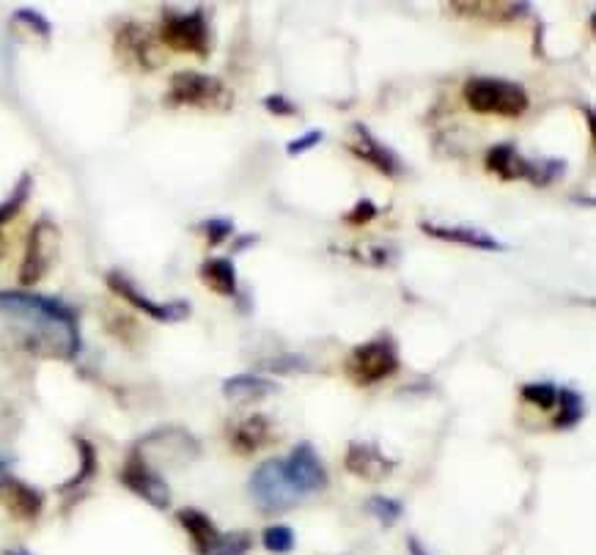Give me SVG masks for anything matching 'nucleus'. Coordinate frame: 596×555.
<instances>
[{
	"mask_svg": "<svg viewBox=\"0 0 596 555\" xmlns=\"http://www.w3.org/2000/svg\"><path fill=\"white\" fill-rule=\"evenodd\" d=\"M0 322L33 355L75 360L83 347L77 314L61 300L33 292H0Z\"/></svg>",
	"mask_w": 596,
	"mask_h": 555,
	"instance_id": "1",
	"label": "nucleus"
},
{
	"mask_svg": "<svg viewBox=\"0 0 596 555\" xmlns=\"http://www.w3.org/2000/svg\"><path fill=\"white\" fill-rule=\"evenodd\" d=\"M462 99L473 113L500 119H520L531 108L528 91L520 83L500 77H470L462 86Z\"/></svg>",
	"mask_w": 596,
	"mask_h": 555,
	"instance_id": "2",
	"label": "nucleus"
},
{
	"mask_svg": "<svg viewBox=\"0 0 596 555\" xmlns=\"http://www.w3.org/2000/svg\"><path fill=\"white\" fill-rule=\"evenodd\" d=\"M250 495L259 506L261 514H283L292 512L294 506L305 501L300 490L294 487V481L286 473V462L283 459H267L250 476Z\"/></svg>",
	"mask_w": 596,
	"mask_h": 555,
	"instance_id": "3",
	"label": "nucleus"
},
{
	"mask_svg": "<svg viewBox=\"0 0 596 555\" xmlns=\"http://www.w3.org/2000/svg\"><path fill=\"white\" fill-rule=\"evenodd\" d=\"M165 102L174 108H215L226 110L234 102V94L228 91L223 80L201 72H176L165 94Z\"/></svg>",
	"mask_w": 596,
	"mask_h": 555,
	"instance_id": "4",
	"label": "nucleus"
},
{
	"mask_svg": "<svg viewBox=\"0 0 596 555\" xmlns=\"http://www.w3.org/2000/svg\"><path fill=\"white\" fill-rule=\"evenodd\" d=\"M344 369L355 385L371 388V385H380L382 380H388L399 371V352L393 347L391 338H374V341H366V344H360L349 352Z\"/></svg>",
	"mask_w": 596,
	"mask_h": 555,
	"instance_id": "5",
	"label": "nucleus"
},
{
	"mask_svg": "<svg viewBox=\"0 0 596 555\" xmlns=\"http://www.w3.org/2000/svg\"><path fill=\"white\" fill-rule=\"evenodd\" d=\"M160 39H163L165 47H171L176 53L198 55V58H206L209 47H212L209 44V22H206V14L201 9L185 11V14L165 11Z\"/></svg>",
	"mask_w": 596,
	"mask_h": 555,
	"instance_id": "6",
	"label": "nucleus"
},
{
	"mask_svg": "<svg viewBox=\"0 0 596 555\" xmlns=\"http://www.w3.org/2000/svg\"><path fill=\"white\" fill-rule=\"evenodd\" d=\"M58 248H61V231L53 220H36L31 234H28V245H25V256L20 262V283L22 286H33L39 283L44 275L50 273V267L58 259Z\"/></svg>",
	"mask_w": 596,
	"mask_h": 555,
	"instance_id": "7",
	"label": "nucleus"
},
{
	"mask_svg": "<svg viewBox=\"0 0 596 555\" xmlns=\"http://www.w3.org/2000/svg\"><path fill=\"white\" fill-rule=\"evenodd\" d=\"M119 479L127 490L135 492L138 498H143L154 509H168L171 506V487H168V481L138 451H130V457L124 462Z\"/></svg>",
	"mask_w": 596,
	"mask_h": 555,
	"instance_id": "8",
	"label": "nucleus"
},
{
	"mask_svg": "<svg viewBox=\"0 0 596 555\" xmlns=\"http://www.w3.org/2000/svg\"><path fill=\"white\" fill-rule=\"evenodd\" d=\"M108 289L116 297H121L124 303H130L132 308H138L146 316H152L154 322H182L190 316V303L187 300H174V303H154L152 297L138 292V286L121 273H108Z\"/></svg>",
	"mask_w": 596,
	"mask_h": 555,
	"instance_id": "9",
	"label": "nucleus"
},
{
	"mask_svg": "<svg viewBox=\"0 0 596 555\" xmlns=\"http://www.w3.org/2000/svg\"><path fill=\"white\" fill-rule=\"evenodd\" d=\"M132 451H138L143 459L168 457L176 459V462H190V459L201 457V446H198L196 437L185 432V429H176V426H168V429L146 435L143 440L135 443Z\"/></svg>",
	"mask_w": 596,
	"mask_h": 555,
	"instance_id": "10",
	"label": "nucleus"
},
{
	"mask_svg": "<svg viewBox=\"0 0 596 555\" xmlns=\"http://www.w3.org/2000/svg\"><path fill=\"white\" fill-rule=\"evenodd\" d=\"M283 462H286L289 479L294 481V487L300 490L303 498H311V495H316V492H322L327 487V470L311 443H297L292 448V454L283 459Z\"/></svg>",
	"mask_w": 596,
	"mask_h": 555,
	"instance_id": "11",
	"label": "nucleus"
},
{
	"mask_svg": "<svg viewBox=\"0 0 596 555\" xmlns=\"http://www.w3.org/2000/svg\"><path fill=\"white\" fill-rule=\"evenodd\" d=\"M344 468L360 481H385L396 470V459L385 457V451L377 443L352 440L347 446Z\"/></svg>",
	"mask_w": 596,
	"mask_h": 555,
	"instance_id": "12",
	"label": "nucleus"
},
{
	"mask_svg": "<svg viewBox=\"0 0 596 555\" xmlns=\"http://www.w3.org/2000/svg\"><path fill=\"white\" fill-rule=\"evenodd\" d=\"M352 130H355V143H349V152L355 154L358 160L369 163L371 168H377L385 176H399L404 171L399 154L393 152L391 146H385L366 124H355Z\"/></svg>",
	"mask_w": 596,
	"mask_h": 555,
	"instance_id": "13",
	"label": "nucleus"
},
{
	"mask_svg": "<svg viewBox=\"0 0 596 555\" xmlns=\"http://www.w3.org/2000/svg\"><path fill=\"white\" fill-rule=\"evenodd\" d=\"M0 503L6 506V512L14 520L33 523V520H39V514L44 509V495L36 487H31V484L9 476V479L0 484Z\"/></svg>",
	"mask_w": 596,
	"mask_h": 555,
	"instance_id": "14",
	"label": "nucleus"
},
{
	"mask_svg": "<svg viewBox=\"0 0 596 555\" xmlns=\"http://www.w3.org/2000/svg\"><path fill=\"white\" fill-rule=\"evenodd\" d=\"M231 448L242 454V457H253L259 454L261 448H267L275 440V426L267 415H248L245 421H239L234 429H231Z\"/></svg>",
	"mask_w": 596,
	"mask_h": 555,
	"instance_id": "15",
	"label": "nucleus"
},
{
	"mask_svg": "<svg viewBox=\"0 0 596 555\" xmlns=\"http://www.w3.org/2000/svg\"><path fill=\"white\" fill-rule=\"evenodd\" d=\"M423 234H429L434 240L456 242L465 248H478V251H506V245L495 240L492 234L478 229H467V226H440V223H421Z\"/></svg>",
	"mask_w": 596,
	"mask_h": 555,
	"instance_id": "16",
	"label": "nucleus"
},
{
	"mask_svg": "<svg viewBox=\"0 0 596 555\" xmlns=\"http://www.w3.org/2000/svg\"><path fill=\"white\" fill-rule=\"evenodd\" d=\"M116 44H119V53L124 58H130L143 69H154L157 64V58H154V42L149 39V33L143 31L141 25H135V22H127V25H121L119 36H116Z\"/></svg>",
	"mask_w": 596,
	"mask_h": 555,
	"instance_id": "17",
	"label": "nucleus"
},
{
	"mask_svg": "<svg viewBox=\"0 0 596 555\" xmlns=\"http://www.w3.org/2000/svg\"><path fill=\"white\" fill-rule=\"evenodd\" d=\"M451 11L489 22H511L520 14H528L531 6L528 3H506V0H478V3H451Z\"/></svg>",
	"mask_w": 596,
	"mask_h": 555,
	"instance_id": "18",
	"label": "nucleus"
},
{
	"mask_svg": "<svg viewBox=\"0 0 596 555\" xmlns=\"http://www.w3.org/2000/svg\"><path fill=\"white\" fill-rule=\"evenodd\" d=\"M223 393H226V399H234V402H253V399H267L272 393H278V382L245 371V374L228 377L223 382Z\"/></svg>",
	"mask_w": 596,
	"mask_h": 555,
	"instance_id": "19",
	"label": "nucleus"
},
{
	"mask_svg": "<svg viewBox=\"0 0 596 555\" xmlns=\"http://www.w3.org/2000/svg\"><path fill=\"white\" fill-rule=\"evenodd\" d=\"M525 163H528V157H522L517 152V146H511V143L492 146V149H487V157H484V168H487L489 174L500 176L506 182L525 179Z\"/></svg>",
	"mask_w": 596,
	"mask_h": 555,
	"instance_id": "20",
	"label": "nucleus"
},
{
	"mask_svg": "<svg viewBox=\"0 0 596 555\" xmlns=\"http://www.w3.org/2000/svg\"><path fill=\"white\" fill-rule=\"evenodd\" d=\"M176 520L185 528V534L193 539L198 555L212 553V547H215L217 539H220V531H217V525L212 523V517H206V514L198 512V509H179Z\"/></svg>",
	"mask_w": 596,
	"mask_h": 555,
	"instance_id": "21",
	"label": "nucleus"
},
{
	"mask_svg": "<svg viewBox=\"0 0 596 555\" xmlns=\"http://www.w3.org/2000/svg\"><path fill=\"white\" fill-rule=\"evenodd\" d=\"M198 278L212 289V292L223 294V297H234L237 294V267L228 259H206L198 267Z\"/></svg>",
	"mask_w": 596,
	"mask_h": 555,
	"instance_id": "22",
	"label": "nucleus"
},
{
	"mask_svg": "<svg viewBox=\"0 0 596 555\" xmlns=\"http://www.w3.org/2000/svg\"><path fill=\"white\" fill-rule=\"evenodd\" d=\"M75 446L77 454H80V468H77V473L72 479L66 481V484H61V492H72L77 490V487H83V484H88V481L97 476L99 470L97 446H94L91 440H86V437H75Z\"/></svg>",
	"mask_w": 596,
	"mask_h": 555,
	"instance_id": "23",
	"label": "nucleus"
},
{
	"mask_svg": "<svg viewBox=\"0 0 596 555\" xmlns=\"http://www.w3.org/2000/svg\"><path fill=\"white\" fill-rule=\"evenodd\" d=\"M586 415V402L583 396L572 388H558V415H555V429H572L583 421Z\"/></svg>",
	"mask_w": 596,
	"mask_h": 555,
	"instance_id": "24",
	"label": "nucleus"
},
{
	"mask_svg": "<svg viewBox=\"0 0 596 555\" xmlns=\"http://www.w3.org/2000/svg\"><path fill=\"white\" fill-rule=\"evenodd\" d=\"M564 171V160H550V157H544V160H528V163H525V179L536 187L553 185L555 179L564 176Z\"/></svg>",
	"mask_w": 596,
	"mask_h": 555,
	"instance_id": "25",
	"label": "nucleus"
},
{
	"mask_svg": "<svg viewBox=\"0 0 596 555\" xmlns=\"http://www.w3.org/2000/svg\"><path fill=\"white\" fill-rule=\"evenodd\" d=\"M31 190H33V176L22 174L20 182H17L14 190L9 193V198H6V201H0V226L20 215L22 207H25V204H28V198H31Z\"/></svg>",
	"mask_w": 596,
	"mask_h": 555,
	"instance_id": "26",
	"label": "nucleus"
},
{
	"mask_svg": "<svg viewBox=\"0 0 596 555\" xmlns=\"http://www.w3.org/2000/svg\"><path fill=\"white\" fill-rule=\"evenodd\" d=\"M261 545L267 553L275 555H289L297 545V536L289 525H270V528H264V534H261Z\"/></svg>",
	"mask_w": 596,
	"mask_h": 555,
	"instance_id": "27",
	"label": "nucleus"
},
{
	"mask_svg": "<svg viewBox=\"0 0 596 555\" xmlns=\"http://www.w3.org/2000/svg\"><path fill=\"white\" fill-rule=\"evenodd\" d=\"M366 512L382 525H393L399 523L401 517H404V506H401L396 498H385V495H374L366 501Z\"/></svg>",
	"mask_w": 596,
	"mask_h": 555,
	"instance_id": "28",
	"label": "nucleus"
},
{
	"mask_svg": "<svg viewBox=\"0 0 596 555\" xmlns=\"http://www.w3.org/2000/svg\"><path fill=\"white\" fill-rule=\"evenodd\" d=\"M522 399L528 404H533L536 410H553L558 404V388L553 382H528L522 385Z\"/></svg>",
	"mask_w": 596,
	"mask_h": 555,
	"instance_id": "29",
	"label": "nucleus"
},
{
	"mask_svg": "<svg viewBox=\"0 0 596 555\" xmlns=\"http://www.w3.org/2000/svg\"><path fill=\"white\" fill-rule=\"evenodd\" d=\"M250 547H253V536L248 531H231V534H220L209 555H248Z\"/></svg>",
	"mask_w": 596,
	"mask_h": 555,
	"instance_id": "30",
	"label": "nucleus"
},
{
	"mask_svg": "<svg viewBox=\"0 0 596 555\" xmlns=\"http://www.w3.org/2000/svg\"><path fill=\"white\" fill-rule=\"evenodd\" d=\"M201 229H204L209 245H220V242H226L234 234V223L228 218H209L201 223Z\"/></svg>",
	"mask_w": 596,
	"mask_h": 555,
	"instance_id": "31",
	"label": "nucleus"
},
{
	"mask_svg": "<svg viewBox=\"0 0 596 555\" xmlns=\"http://www.w3.org/2000/svg\"><path fill=\"white\" fill-rule=\"evenodd\" d=\"M377 215H380L377 204H374L371 198H360L358 204H355V209H349L347 223H352V226H363V223H371Z\"/></svg>",
	"mask_w": 596,
	"mask_h": 555,
	"instance_id": "32",
	"label": "nucleus"
},
{
	"mask_svg": "<svg viewBox=\"0 0 596 555\" xmlns=\"http://www.w3.org/2000/svg\"><path fill=\"white\" fill-rule=\"evenodd\" d=\"M325 141V132L322 130H308L305 135H300V138H294V141L286 143V154L289 157H297V154L308 152V149H314L316 143Z\"/></svg>",
	"mask_w": 596,
	"mask_h": 555,
	"instance_id": "33",
	"label": "nucleus"
},
{
	"mask_svg": "<svg viewBox=\"0 0 596 555\" xmlns=\"http://www.w3.org/2000/svg\"><path fill=\"white\" fill-rule=\"evenodd\" d=\"M14 17H17V20H20V22H25L28 28H33V31L39 33V36H44V39L50 36V22L44 20V17H42V14H39V11L20 9V11H17V14H14Z\"/></svg>",
	"mask_w": 596,
	"mask_h": 555,
	"instance_id": "34",
	"label": "nucleus"
},
{
	"mask_svg": "<svg viewBox=\"0 0 596 555\" xmlns=\"http://www.w3.org/2000/svg\"><path fill=\"white\" fill-rule=\"evenodd\" d=\"M267 369H272V374H294V371L308 369V363L303 358H297V355H289V358L283 360H270V363H264Z\"/></svg>",
	"mask_w": 596,
	"mask_h": 555,
	"instance_id": "35",
	"label": "nucleus"
},
{
	"mask_svg": "<svg viewBox=\"0 0 596 555\" xmlns=\"http://www.w3.org/2000/svg\"><path fill=\"white\" fill-rule=\"evenodd\" d=\"M264 108L270 110V113H275V116H294V113H297V108H294L292 102L286 97H281V94H272V97L264 99Z\"/></svg>",
	"mask_w": 596,
	"mask_h": 555,
	"instance_id": "36",
	"label": "nucleus"
},
{
	"mask_svg": "<svg viewBox=\"0 0 596 555\" xmlns=\"http://www.w3.org/2000/svg\"><path fill=\"white\" fill-rule=\"evenodd\" d=\"M407 550H410V555H432L423 547V542L418 536H407Z\"/></svg>",
	"mask_w": 596,
	"mask_h": 555,
	"instance_id": "37",
	"label": "nucleus"
},
{
	"mask_svg": "<svg viewBox=\"0 0 596 555\" xmlns=\"http://www.w3.org/2000/svg\"><path fill=\"white\" fill-rule=\"evenodd\" d=\"M9 479V457L6 454H0V484Z\"/></svg>",
	"mask_w": 596,
	"mask_h": 555,
	"instance_id": "38",
	"label": "nucleus"
},
{
	"mask_svg": "<svg viewBox=\"0 0 596 555\" xmlns=\"http://www.w3.org/2000/svg\"><path fill=\"white\" fill-rule=\"evenodd\" d=\"M3 555H31V553H28L25 547H6V550H3Z\"/></svg>",
	"mask_w": 596,
	"mask_h": 555,
	"instance_id": "39",
	"label": "nucleus"
},
{
	"mask_svg": "<svg viewBox=\"0 0 596 555\" xmlns=\"http://www.w3.org/2000/svg\"><path fill=\"white\" fill-rule=\"evenodd\" d=\"M0 256H6V237L0 234Z\"/></svg>",
	"mask_w": 596,
	"mask_h": 555,
	"instance_id": "40",
	"label": "nucleus"
}]
</instances>
